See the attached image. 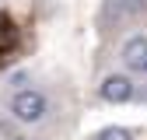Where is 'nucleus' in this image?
Listing matches in <instances>:
<instances>
[{
	"label": "nucleus",
	"instance_id": "nucleus-2",
	"mask_svg": "<svg viewBox=\"0 0 147 140\" xmlns=\"http://www.w3.org/2000/svg\"><path fill=\"white\" fill-rule=\"evenodd\" d=\"M98 95L105 102H112V105H123V102H130L133 98V81L126 77V74H109L98 88Z\"/></svg>",
	"mask_w": 147,
	"mask_h": 140
},
{
	"label": "nucleus",
	"instance_id": "nucleus-1",
	"mask_svg": "<svg viewBox=\"0 0 147 140\" xmlns=\"http://www.w3.org/2000/svg\"><path fill=\"white\" fill-rule=\"evenodd\" d=\"M46 109H49L46 95L32 91V88H21V91H14V98H11V116L18 122H39L46 116Z\"/></svg>",
	"mask_w": 147,
	"mask_h": 140
},
{
	"label": "nucleus",
	"instance_id": "nucleus-3",
	"mask_svg": "<svg viewBox=\"0 0 147 140\" xmlns=\"http://www.w3.org/2000/svg\"><path fill=\"white\" fill-rule=\"evenodd\" d=\"M119 60L130 67V70H140V74H144V67H147V35H133V39H126Z\"/></svg>",
	"mask_w": 147,
	"mask_h": 140
},
{
	"label": "nucleus",
	"instance_id": "nucleus-7",
	"mask_svg": "<svg viewBox=\"0 0 147 140\" xmlns=\"http://www.w3.org/2000/svg\"><path fill=\"white\" fill-rule=\"evenodd\" d=\"M144 74H147V67H144Z\"/></svg>",
	"mask_w": 147,
	"mask_h": 140
},
{
	"label": "nucleus",
	"instance_id": "nucleus-5",
	"mask_svg": "<svg viewBox=\"0 0 147 140\" xmlns=\"http://www.w3.org/2000/svg\"><path fill=\"white\" fill-rule=\"evenodd\" d=\"M95 140H133V133L126 130V126H105Z\"/></svg>",
	"mask_w": 147,
	"mask_h": 140
},
{
	"label": "nucleus",
	"instance_id": "nucleus-4",
	"mask_svg": "<svg viewBox=\"0 0 147 140\" xmlns=\"http://www.w3.org/2000/svg\"><path fill=\"white\" fill-rule=\"evenodd\" d=\"M14 46H18V28L11 25L7 14H0V63L14 52Z\"/></svg>",
	"mask_w": 147,
	"mask_h": 140
},
{
	"label": "nucleus",
	"instance_id": "nucleus-6",
	"mask_svg": "<svg viewBox=\"0 0 147 140\" xmlns=\"http://www.w3.org/2000/svg\"><path fill=\"white\" fill-rule=\"evenodd\" d=\"M144 4H147V0H123L126 11H144Z\"/></svg>",
	"mask_w": 147,
	"mask_h": 140
}]
</instances>
